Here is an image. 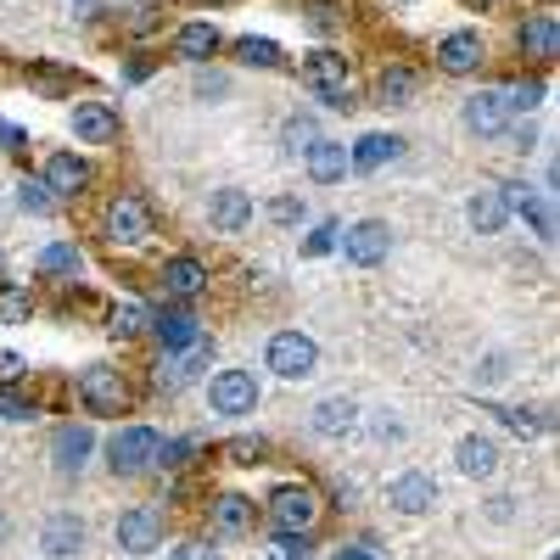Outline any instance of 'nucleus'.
I'll list each match as a JSON object with an SVG mask.
<instances>
[{
  "label": "nucleus",
  "mask_w": 560,
  "mask_h": 560,
  "mask_svg": "<svg viewBox=\"0 0 560 560\" xmlns=\"http://www.w3.org/2000/svg\"><path fill=\"white\" fill-rule=\"evenodd\" d=\"M303 84L314 90V96H319L325 107H353L348 57H337V51H314V57L303 62Z\"/></svg>",
  "instance_id": "f257e3e1"
},
{
  "label": "nucleus",
  "mask_w": 560,
  "mask_h": 560,
  "mask_svg": "<svg viewBox=\"0 0 560 560\" xmlns=\"http://www.w3.org/2000/svg\"><path fill=\"white\" fill-rule=\"evenodd\" d=\"M79 398H84L90 415H124V404H129L124 370H113V364H90V370H79Z\"/></svg>",
  "instance_id": "f03ea898"
},
{
  "label": "nucleus",
  "mask_w": 560,
  "mask_h": 560,
  "mask_svg": "<svg viewBox=\"0 0 560 560\" xmlns=\"http://www.w3.org/2000/svg\"><path fill=\"white\" fill-rule=\"evenodd\" d=\"M107 236L118 242V247H140L152 236V208H147V197L140 191H118L113 202H107Z\"/></svg>",
  "instance_id": "7ed1b4c3"
},
{
  "label": "nucleus",
  "mask_w": 560,
  "mask_h": 560,
  "mask_svg": "<svg viewBox=\"0 0 560 560\" xmlns=\"http://www.w3.org/2000/svg\"><path fill=\"white\" fill-rule=\"evenodd\" d=\"M158 432L152 427H124L113 443H107V465L118 477H140V471H152V459H158Z\"/></svg>",
  "instance_id": "20e7f679"
},
{
  "label": "nucleus",
  "mask_w": 560,
  "mask_h": 560,
  "mask_svg": "<svg viewBox=\"0 0 560 560\" xmlns=\"http://www.w3.org/2000/svg\"><path fill=\"white\" fill-rule=\"evenodd\" d=\"M314 364H319L314 337H303V331H275L269 337V370H275V376L303 382V376H314Z\"/></svg>",
  "instance_id": "39448f33"
},
{
  "label": "nucleus",
  "mask_w": 560,
  "mask_h": 560,
  "mask_svg": "<svg viewBox=\"0 0 560 560\" xmlns=\"http://www.w3.org/2000/svg\"><path fill=\"white\" fill-rule=\"evenodd\" d=\"M337 247L348 253V264H359V269H376V264L393 253V230H387L382 219H359V224H348L342 236H337Z\"/></svg>",
  "instance_id": "423d86ee"
},
{
  "label": "nucleus",
  "mask_w": 560,
  "mask_h": 560,
  "mask_svg": "<svg viewBox=\"0 0 560 560\" xmlns=\"http://www.w3.org/2000/svg\"><path fill=\"white\" fill-rule=\"evenodd\" d=\"M208 404H213V415H253L258 409V376L253 370H219L208 382Z\"/></svg>",
  "instance_id": "0eeeda50"
},
{
  "label": "nucleus",
  "mask_w": 560,
  "mask_h": 560,
  "mask_svg": "<svg viewBox=\"0 0 560 560\" xmlns=\"http://www.w3.org/2000/svg\"><path fill=\"white\" fill-rule=\"evenodd\" d=\"M118 549L124 555H152L163 549V510L158 504H135L118 516Z\"/></svg>",
  "instance_id": "6e6552de"
},
{
  "label": "nucleus",
  "mask_w": 560,
  "mask_h": 560,
  "mask_svg": "<svg viewBox=\"0 0 560 560\" xmlns=\"http://www.w3.org/2000/svg\"><path fill=\"white\" fill-rule=\"evenodd\" d=\"M314 516H319V499L308 493V488H275V499H269V522H275V533H308L314 527Z\"/></svg>",
  "instance_id": "1a4fd4ad"
},
{
  "label": "nucleus",
  "mask_w": 560,
  "mask_h": 560,
  "mask_svg": "<svg viewBox=\"0 0 560 560\" xmlns=\"http://www.w3.org/2000/svg\"><path fill=\"white\" fill-rule=\"evenodd\" d=\"M465 129L493 140L510 129V107H504V90H477V96H465Z\"/></svg>",
  "instance_id": "9d476101"
},
{
  "label": "nucleus",
  "mask_w": 560,
  "mask_h": 560,
  "mask_svg": "<svg viewBox=\"0 0 560 560\" xmlns=\"http://www.w3.org/2000/svg\"><path fill=\"white\" fill-rule=\"evenodd\" d=\"M90 454H96V432H90V427H62V432L51 438V459H57V477H79Z\"/></svg>",
  "instance_id": "9b49d317"
},
{
  "label": "nucleus",
  "mask_w": 560,
  "mask_h": 560,
  "mask_svg": "<svg viewBox=\"0 0 560 560\" xmlns=\"http://www.w3.org/2000/svg\"><path fill=\"white\" fill-rule=\"evenodd\" d=\"M387 499H393V510H404V516H427V510L438 504V482L427 471H404V477H393Z\"/></svg>",
  "instance_id": "f8f14e48"
},
{
  "label": "nucleus",
  "mask_w": 560,
  "mask_h": 560,
  "mask_svg": "<svg viewBox=\"0 0 560 560\" xmlns=\"http://www.w3.org/2000/svg\"><path fill=\"white\" fill-rule=\"evenodd\" d=\"M73 135L84 140V147H113L118 140V113L102 107V102H79L73 107Z\"/></svg>",
  "instance_id": "ddd939ff"
},
{
  "label": "nucleus",
  "mask_w": 560,
  "mask_h": 560,
  "mask_svg": "<svg viewBox=\"0 0 560 560\" xmlns=\"http://www.w3.org/2000/svg\"><path fill=\"white\" fill-rule=\"evenodd\" d=\"M90 185V163L84 158H73V152H51L45 158V191L51 197H79Z\"/></svg>",
  "instance_id": "4468645a"
},
{
  "label": "nucleus",
  "mask_w": 560,
  "mask_h": 560,
  "mask_svg": "<svg viewBox=\"0 0 560 560\" xmlns=\"http://www.w3.org/2000/svg\"><path fill=\"white\" fill-rule=\"evenodd\" d=\"M398 152H404V140H398V135L370 129V135H359L353 147H348V168H359V174H370V168H387Z\"/></svg>",
  "instance_id": "2eb2a0df"
},
{
  "label": "nucleus",
  "mask_w": 560,
  "mask_h": 560,
  "mask_svg": "<svg viewBox=\"0 0 560 560\" xmlns=\"http://www.w3.org/2000/svg\"><path fill=\"white\" fill-rule=\"evenodd\" d=\"M465 219H471L477 236H499V230L510 224V202H504L499 185H482V191H477L471 202H465Z\"/></svg>",
  "instance_id": "dca6fc26"
},
{
  "label": "nucleus",
  "mask_w": 560,
  "mask_h": 560,
  "mask_svg": "<svg viewBox=\"0 0 560 560\" xmlns=\"http://www.w3.org/2000/svg\"><path fill=\"white\" fill-rule=\"evenodd\" d=\"M499 191H504L510 208H516V213L538 230V242H555V213H549V202L533 191V185H499Z\"/></svg>",
  "instance_id": "f3484780"
},
{
  "label": "nucleus",
  "mask_w": 560,
  "mask_h": 560,
  "mask_svg": "<svg viewBox=\"0 0 560 560\" xmlns=\"http://www.w3.org/2000/svg\"><path fill=\"white\" fill-rule=\"evenodd\" d=\"M482 34L477 28H459V34H448L443 45H438V62L448 68V73H471V68H482Z\"/></svg>",
  "instance_id": "a211bd4d"
},
{
  "label": "nucleus",
  "mask_w": 560,
  "mask_h": 560,
  "mask_svg": "<svg viewBox=\"0 0 560 560\" xmlns=\"http://www.w3.org/2000/svg\"><path fill=\"white\" fill-rule=\"evenodd\" d=\"M308 427H314L319 438H348V432L359 427V404H353V398H319L314 415H308Z\"/></svg>",
  "instance_id": "6ab92c4d"
},
{
  "label": "nucleus",
  "mask_w": 560,
  "mask_h": 560,
  "mask_svg": "<svg viewBox=\"0 0 560 560\" xmlns=\"http://www.w3.org/2000/svg\"><path fill=\"white\" fill-rule=\"evenodd\" d=\"M303 158H308V179H314V185H337V179L348 174V147H342V140H325V135H319Z\"/></svg>",
  "instance_id": "aec40b11"
},
{
  "label": "nucleus",
  "mask_w": 560,
  "mask_h": 560,
  "mask_svg": "<svg viewBox=\"0 0 560 560\" xmlns=\"http://www.w3.org/2000/svg\"><path fill=\"white\" fill-rule=\"evenodd\" d=\"M208 219H213V230H247V219H253V197L247 191H236V185H224V191H213V202H208Z\"/></svg>",
  "instance_id": "412c9836"
},
{
  "label": "nucleus",
  "mask_w": 560,
  "mask_h": 560,
  "mask_svg": "<svg viewBox=\"0 0 560 560\" xmlns=\"http://www.w3.org/2000/svg\"><path fill=\"white\" fill-rule=\"evenodd\" d=\"M39 549L51 555V560L79 555V549H84V522H79V516H51V522L39 527Z\"/></svg>",
  "instance_id": "4be33fe9"
},
{
  "label": "nucleus",
  "mask_w": 560,
  "mask_h": 560,
  "mask_svg": "<svg viewBox=\"0 0 560 560\" xmlns=\"http://www.w3.org/2000/svg\"><path fill=\"white\" fill-rule=\"evenodd\" d=\"M454 459H459L465 477H493V471H499V443L482 438V432H471V438L454 443Z\"/></svg>",
  "instance_id": "5701e85b"
},
{
  "label": "nucleus",
  "mask_w": 560,
  "mask_h": 560,
  "mask_svg": "<svg viewBox=\"0 0 560 560\" xmlns=\"http://www.w3.org/2000/svg\"><path fill=\"white\" fill-rule=\"evenodd\" d=\"M516 39H522V51H527V57H538V62H549V57H560V23H555L549 12H538V18H527Z\"/></svg>",
  "instance_id": "b1692460"
},
{
  "label": "nucleus",
  "mask_w": 560,
  "mask_h": 560,
  "mask_svg": "<svg viewBox=\"0 0 560 560\" xmlns=\"http://www.w3.org/2000/svg\"><path fill=\"white\" fill-rule=\"evenodd\" d=\"M152 325H158V337H163V348H168V353H174V348H197V342H202L197 319L185 314V308H163V314H152Z\"/></svg>",
  "instance_id": "393cba45"
},
{
  "label": "nucleus",
  "mask_w": 560,
  "mask_h": 560,
  "mask_svg": "<svg viewBox=\"0 0 560 560\" xmlns=\"http://www.w3.org/2000/svg\"><path fill=\"white\" fill-rule=\"evenodd\" d=\"M174 51H179L185 62H208V57L219 51V28H213V23H185V28L174 34Z\"/></svg>",
  "instance_id": "a878e982"
},
{
  "label": "nucleus",
  "mask_w": 560,
  "mask_h": 560,
  "mask_svg": "<svg viewBox=\"0 0 560 560\" xmlns=\"http://www.w3.org/2000/svg\"><path fill=\"white\" fill-rule=\"evenodd\" d=\"M163 287H168L174 298H197V292L208 287V269H202L197 258H168V264H163Z\"/></svg>",
  "instance_id": "bb28decb"
},
{
  "label": "nucleus",
  "mask_w": 560,
  "mask_h": 560,
  "mask_svg": "<svg viewBox=\"0 0 560 560\" xmlns=\"http://www.w3.org/2000/svg\"><path fill=\"white\" fill-rule=\"evenodd\" d=\"M213 527L219 533H247L253 527V499H242V493L213 499Z\"/></svg>",
  "instance_id": "cd10ccee"
},
{
  "label": "nucleus",
  "mask_w": 560,
  "mask_h": 560,
  "mask_svg": "<svg viewBox=\"0 0 560 560\" xmlns=\"http://www.w3.org/2000/svg\"><path fill=\"white\" fill-rule=\"evenodd\" d=\"M236 62H242V68H280V62H287V51H280L275 39L247 34V39H236Z\"/></svg>",
  "instance_id": "c85d7f7f"
},
{
  "label": "nucleus",
  "mask_w": 560,
  "mask_h": 560,
  "mask_svg": "<svg viewBox=\"0 0 560 560\" xmlns=\"http://www.w3.org/2000/svg\"><path fill=\"white\" fill-rule=\"evenodd\" d=\"M409 96H415V73H409V68H387V73L376 79V102H382V107H404Z\"/></svg>",
  "instance_id": "c756f323"
},
{
  "label": "nucleus",
  "mask_w": 560,
  "mask_h": 560,
  "mask_svg": "<svg viewBox=\"0 0 560 560\" xmlns=\"http://www.w3.org/2000/svg\"><path fill=\"white\" fill-rule=\"evenodd\" d=\"M79 264H84V258H79V247H73V242H57V247H45V253L34 258V269H39V275H79Z\"/></svg>",
  "instance_id": "7c9ffc66"
},
{
  "label": "nucleus",
  "mask_w": 560,
  "mask_h": 560,
  "mask_svg": "<svg viewBox=\"0 0 560 560\" xmlns=\"http://www.w3.org/2000/svg\"><path fill=\"white\" fill-rule=\"evenodd\" d=\"M264 560H314V544H308V533H275Z\"/></svg>",
  "instance_id": "2f4dec72"
},
{
  "label": "nucleus",
  "mask_w": 560,
  "mask_h": 560,
  "mask_svg": "<svg viewBox=\"0 0 560 560\" xmlns=\"http://www.w3.org/2000/svg\"><path fill=\"white\" fill-rule=\"evenodd\" d=\"M18 208L45 219V213H57V197L45 191V179H23V185H18Z\"/></svg>",
  "instance_id": "473e14b6"
},
{
  "label": "nucleus",
  "mask_w": 560,
  "mask_h": 560,
  "mask_svg": "<svg viewBox=\"0 0 560 560\" xmlns=\"http://www.w3.org/2000/svg\"><path fill=\"white\" fill-rule=\"evenodd\" d=\"M280 140H287V152H292V158H303V152L314 147V140H319V124H314V118H287Z\"/></svg>",
  "instance_id": "72a5a7b5"
},
{
  "label": "nucleus",
  "mask_w": 560,
  "mask_h": 560,
  "mask_svg": "<svg viewBox=\"0 0 560 560\" xmlns=\"http://www.w3.org/2000/svg\"><path fill=\"white\" fill-rule=\"evenodd\" d=\"M337 236H342V224H314L308 236H303V258H325V253H337Z\"/></svg>",
  "instance_id": "f704fd0d"
},
{
  "label": "nucleus",
  "mask_w": 560,
  "mask_h": 560,
  "mask_svg": "<svg viewBox=\"0 0 560 560\" xmlns=\"http://www.w3.org/2000/svg\"><path fill=\"white\" fill-rule=\"evenodd\" d=\"M147 319H152V314L140 308V303H118V308H113V331H118V337H135V331H147Z\"/></svg>",
  "instance_id": "c9c22d12"
},
{
  "label": "nucleus",
  "mask_w": 560,
  "mask_h": 560,
  "mask_svg": "<svg viewBox=\"0 0 560 560\" xmlns=\"http://www.w3.org/2000/svg\"><path fill=\"white\" fill-rule=\"evenodd\" d=\"M538 96H544V84H538V79H522L516 90H504V107H510V113H533Z\"/></svg>",
  "instance_id": "e433bc0d"
},
{
  "label": "nucleus",
  "mask_w": 560,
  "mask_h": 560,
  "mask_svg": "<svg viewBox=\"0 0 560 560\" xmlns=\"http://www.w3.org/2000/svg\"><path fill=\"white\" fill-rule=\"evenodd\" d=\"M499 415H504V427L522 432V438H538L544 432V415L538 409H499Z\"/></svg>",
  "instance_id": "4c0bfd02"
},
{
  "label": "nucleus",
  "mask_w": 560,
  "mask_h": 560,
  "mask_svg": "<svg viewBox=\"0 0 560 560\" xmlns=\"http://www.w3.org/2000/svg\"><path fill=\"white\" fill-rule=\"evenodd\" d=\"M0 420H34V404L7 382V387H0Z\"/></svg>",
  "instance_id": "58836bf2"
},
{
  "label": "nucleus",
  "mask_w": 560,
  "mask_h": 560,
  "mask_svg": "<svg viewBox=\"0 0 560 560\" xmlns=\"http://www.w3.org/2000/svg\"><path fill=\"white\" fill-rule=\"evenodd\" d=\"M28 314H34L28 292H18V287H7V292H0V319H28Z\"/></svg>",
  "instance_id": "ea45409f"
},
{
  "label": "nucleus",
  "mask_w": 560,
  "mask_h": 560,
  "mask_svg": "<svg viewBox=\"0 0 560 560\" xmlns=\"http://www.w3.org/2000/svg\"><path fill=\"white\" fill-rule=\"evenodd\" d=\"M152 465H163V471H179V465H191V443H158V459Z\"/></svg>",
  "instance_id": "a19ab883"
},
{
  "label": "nucleus",
  "mask_w": 560,
  "mask_h": 560,
  "mask_svg": "<svg viewBox=\"0 0 560 560\" xmlns=\"http://www.w3.org/2000/svg\"><path fill=\"white\" fill-rule=\"evenodd\" d=\"M269 219H275V224H303V202H298V197H275V202H269Z\"/></svg>",
  "instance_id": "79ce46f5"
},
{
  "label": "nucleus",
  "mask_w": 560,
  "mask_h": 560,
  "mask_svg": "<svg viewBox=\"0 0 560 560\" xmlns=\"http://www.w3.org/2000/svg\"><path fill=\"white\" fill-rule=\"evenodd\" d=\"M224 454H230V465H258V454H264V443H253V438H236V443H230Z\"/></svg>",
  "instance_id": "37998d69"
},
{
  "label": "nucleus",
  "mask_w": 560,
  "mask_h": 560,
  "mask_svg": "<svg viewBox=\"0 0 560 560\" xmlns=\"http://www.w3.org/2000/svg\"><path fill=\"white\" fill-rule=\"evenodd\" d=\"M197 96H208V102L213 96H230V79L224 73H197Z\"/></svg>",
  "instance_id": "c03bdc74"
},
{
  "label": "nucleus",
  "mask_w": 560,
  "mask_h": 560,
  "mask_svg": "<svg viewBox=\"0 0 560 560\" xmlns=\"http://www.w3.org/2000/svg\"><path fill=\"white\" fill-rule=\"evenodd\" d=\"M168 560H219V555H213V544H202V538H191V544H179V549H174Z\"/></svg>",
  "instance_id": "a18cd8bd"
},
{
  "label": "nucleus",
  "mask_w": 560,
  "mask_h": 560,
  "mask_svg": "<svg viewBox=\"0 0 560 560\" xmlns=\"http://www.w3.org/2000/svg\"><path fill=\"white\" fill-rule=\"evenodd\" d=\"M28 147V135L18 129V124H7V118H0V152H23Z\"/></svg>",
  "instance_id": "49530a36"
},
{
  "label": "nucleus",
  "mask_w": 560,
  "mask_h": 560,
  "mask_svg": "<svg viewBox=\"0 0 560 560\" xmlns=\"http://www.w3.org/2000/svg\"><path fill=\"white\" fill-rule=\"evenodd\" d=\"M18 376H23V359L0 348V382H18Z\"/></svg>",
  "instance_id": "de8ad7c7"
},
{
  "label": "nucleus",
  "mask_w": 560,
  "mask_h": 560,
  "mask_svg": "<svg viewBox=\"0 0 560 560\" xmlns=\"http://www.w3.org/2000/svg\"><path fill=\"white\" fill-rule=\"evenodd\" d=\"M376 438H382V443H398V438H404V427H398V420H387V415H382V420H376Z\"/></svg>",
  "instance_id": "09e8293b"
},
{
  "label": "nucleus",
  "mask_w": 560,
  "mask_h": 560,
  "mask_svg": "<svg viewBox=\"0 0 560 560\" xmlns=\"http://www.w3.org/2000/svg\"><path fill=\"white\" fill-rule=\"evenodd\" d=\"M331 560H376V555H370V549H359V544H342Z\"/></svg>",
  "instance_id": "8fccbe9b"
},
{
  "label": "nucleus",
  "mask_w": 560,
  "mask_h": 560,
  "mask_svg": "<svg viewBox=\"0 0 560 560\" xmlns=\"http://www.w3.org/2000/svg\"><path fill=\"white\" fill-rule=\"evenodd\" d=\"M96 7H102V0H73V12H79V18H96Z\"/></svg>",
  "instance_id": "3c124183"
}]
</instances>
